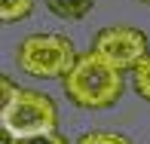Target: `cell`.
Listing matches in <instances>:
<instances>
[{
    "label": "cell",
    "mask_w": 150,
    "mask_h": 144,
    "mask_svg": "<svg viewBox=\"0 0 150 144\" xmlns=\"http://www.w3.org/2000/svg\"><path fill=\"white\" fill-rule=\"evenodd\" d=\"M22 144H67V138L61 132H49V135H37V138H28Z\"/></svg>",
    "instance_id": "cell-10"
},
{
    "label": "cell",
    "mask_w": 150,
    "mask_h": 144,
    "mask_svg": "<svg viewBox=\"0 0 150 144\" xmlns=\"http://www.w3.org/2000/svg\"><path fill=\"white\" fill-rule=\"evenodd\" d=\"M46 6L61 18H83L95 6V0H46Z\"/></svg>",
    "instance_id": "cell-5"
},
{
    "label": "cell",
    "mask_w": 150,
    "mask_h": 144,
    "mask_svg": "<svg viewBox=\"0 0 150 144\" xmlns=\"http://www.w3.org/2000/svg\"><path fill=\"white\" fill-rule=\"evenodd\" d=\"M104 61H110L117 71L138 67L150 52H147V37L135 28H104L95 37V49Z\"/></svg>",
    "instance_id": "cell-4"
},
{
    "label": "cell",
    "mask_w": 150,
    "mask_h": 144,
    "mask_svg": "<svg viewBox=\"0 0 150 144\" xmlns=\"http://www.w3.org/2000/svg\"><path fill=\"white\" fill-rule=\"evenodd\" d=\"M64 92L77 107L86 111H101L110 107L122 92V77L120 71L104 61L98 52H86L77 58L74 71L64 77Z\"/></svg>",
    "instance_id": "cell-1"
},
{
    "label": "cell",
    "mask_w": 150,
    "mask_h": 144,
    "mask_svg": "<svg viewBox=\"0 0 150 144\" xmlns=\"http://www.w3.org/2000/svg\"><path fill=\"white\" fill-rule=\"evenodd\" d=\"M135 92L150 101V55L135 67Z\"/></svg>",
    "instance_id": "cell-7"
},
{
    "label": "cell",
    "mask_w": 150,
    "mask_h": 144,
    "mask_svg": "<svg viewBox=\"0 0 150 144\" xmlns=\"http://www.w3.org/2000/svg\"><path fill=\"white\" fill-rule=\"evenodd\" d=\"M147 3H150V0H147Z\"/></svg>",
    "instance_id": "cell-12"
},
{
    "label": "cell",
    "mask_w": 150,
    "mask_h": 144,
    "mask_svg": "<svg viewBox=\"0 0 150 144\" xmlns=\"http://www.w3.org/2000/svg\"><path fill=\"white\" fill-rule=\"evenodd\" d=\"M18 92H22V86H16L9 77L0 80V111H6V107H9L12 101L18 98Z\"/></svg>",
    "instance_id": "cell-9"
},
{
    "label": "cell",
    "mask_w": 150,
    "mask_h": 144,
    "mask_svg": "<svg viewBox=\"0 0 150 144\" xmlns=\"http://www.w3.org/2000/svg\"><path fill=\"white\" fill-rule=\"evenodd\" d=\"M77 49L67 37L61 34H31L18 43V67L31 77H61L64 80L67 74L74 71L77 65Z\"/></svg>",
    "instance_id": "cell-2"
},
{
    "label": "cell",
    "mask_w": 150,
    "mask_h": 144,
    "mask_svg": "<svg viewBox=\"0 0 150 144\" xmlns=\"http://www.w3.org/2000/svg\"><path fill=\"white\" fill-rule=\"evenodd\" d=\"M34 9V0H0V18L3 22H22Z\"/></svg>",
    "instance_id": "cell-6"
},
{
    "label": "cell",
    "mask_w": 150,
    "mask_h": 144,
    "mask_svg": "<svg viewBox=\"0 0 150 144\" xmlns=\"http://www.w3.org/2000/svg\"><path fill=\"white\" fill-rule=\"evenodd\" d=\"M0 126L3 132H9L12 138L28 141L37 135H49L58 132V116H55V104L49 95L34 92V89H22L18 98L12 101L6 111H0Z\"/></svg>",
    "instance_id": "cell-3"
},
{
    "label": "cell",
    "mask_w": 150,
    "mask_h": 144,
    "mask_svg": "<svg viewBox=\"0 0 150 144\" xmlns=\"http://www.w3.org/2000/svg\"><path fill=\"white\" fill-rule=\"evenodd\" d=\"M3 144H22V141H18V138H12L9 132H3Z\"/></svg>",
    "instance_id": "cell-11"
},
{
    "label": "cell",
    "mask_w": 150,
    "mask_h": 144,
    "mask_svg": "<svg viewBox=\"0 0 150 144\" xmlns=\"http://www.w3.org/2000/svg\"><path fill=\"white\" fill-rule=\"evenodd\" d=\"M80 144H129V141L117 132H89L80 138Z\"/></svg>",
    "instance_id": "cell-8"
}]
</instances>
